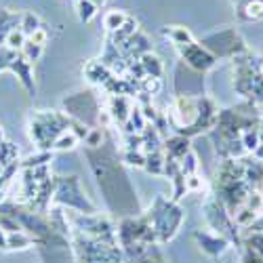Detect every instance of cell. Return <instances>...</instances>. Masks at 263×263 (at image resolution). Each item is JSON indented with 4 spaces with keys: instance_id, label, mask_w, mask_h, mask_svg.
I'll use <instances>...</instances> for the list:
<instances>
[{
    "instance_id": "6da1fadb",
    "label": "cell",
    "mask_w": 263,
    "mask_h": 263,
    "mask_svg": "<svg viewBox=\"0 0 263 263\" xmlns=\"http://www.w3.org/2000/svg\"><path fill=\"white\" fill-rule=\"evenodd\" d=\"M200 45L217 59V57H236L240 53H247V47L240 34L234 28H223L219 32L209 34L206 38H202Z\"/></svg>"
},
{
    "instance_id": "7a4b0ae2",
    "label": "cell",
    "mask_w": 263,
    "mask_h": 263,
    "mask_svg": "<svg viewBox=\"0 0 263 263\" xmlns=\"http://www.w3.org/2000/svg\"><path fill=\"white\" fill-rule=\"evenodd\" d=\"M179 49V53H181V57L187 61V65L190 68H194V70H198V72H204V70H209V68H213L215 65V57L202 47V45H196V42H187V45H183V47H177Z\"/></svg>"
},
{
    "instance_id": "3957f363",
    "label": "cell",
    "mask_w": 263,
    "mask_h": 263,
    "mask_svg": "<svg viewBox=\"0 0 263 263\" xmlns=\"http://www.w3.org/2000/svg\"><path fill=\"white\" fill-rule=\"evenodd\" d=\"M130 103H128V99L124 97V95H114L112 97V105H109V116H112L114 120H118V122H126L128 120V116H130Z\"/></svg>"
},
{
    "instance_id": "277c9868",
    "label": "cell",
    "mask_w": 263,
    "mask_h": 263,
    "mask_svg": "<svg viewBox=\"0 0 263 263\" xmlns=\"http://www.w3.org/2000/svg\"><path fill=\"white\" fill-rule=\"evenodd\" d=\"M139 63H141L145 76H154V78H160L162 76V63H160V59L154 53H149V51L143 53L139 57Z\"/></svg>"
},
{
    "instance_id": "5b68a950",
    "label": "cell",
    "mask_w": 263,
    "mask_h": 263,
    "mask_svg": "<svg viewBox=\"0 0 263 263\" xmlns=\"http://www.w3.org/2000/svg\"><path fill=\"white\" fill-rule=\"evenodd\" d=\"M162 36L168 38L175 47H183L187 42H194L192 34L185 30V28H179V26H171V28H164L162 30Z\"/></svg>"
},
{
    "instance_id": "8992f818",
    "label": "cell",
    "mask_w": 263,
    "mask_h": 263,
    "mask_svg": "<svg viewBox=\"0 0 263 263\" xmlns=\"http://www.w3.org/2000/svg\"><path fill=\"white\" fill-rule=\"evenodd\" d=\"M240 17L249 21L263 19V0H247V3H242L240 5Z\"/></svg>"
},
{
    "instance_id": "52a82bcc",
    "label": "cell",
    "mask_w": 263,
    "mask_h": 263,
    "mask_svg": "<svg viewBox=\"0 0 263 263\" xmlns=\"http://www.w3.org/2000/svg\"><path fill=\"white\" fill-rule=\"evenodd\" d=\"M126 13L124 11H118V9H112V11H107L105 17H103V26L107 32H118L122 26H124V21H126Z\"/></svg>"
},
{
    "instance_id": "ba28073f",
    "label": "cell",
    "mask_w": 263,
    "mask_h": 263,
    "mask_svg": "<svg viewBox=\"0 0 263 263\" xmlns=\"http://www.w3.org/2000/svg\"><path fill=\"white\" fill-rule=\"evenodd\" d=\"M187 145H190V143H187V139H185L183 135L168 139V141H166L168 158H183V156L187 154V152H190V147H187Z\"/></svg>"
},
{
    "instance_id": "9c48e42d",
    "label": "cell",
    "mask_w": 263,
    "mask_h": 263,
    "mask_svg": "<svg viewBox=\"0 0 263 263\" xmlns=\"http://www.w3.org/2000/svg\"><path fill=\"white\" fill-rule=\"evenodd\" d=\"M26 40H28V36L19 30V26L15 28V30H11L9 32V36L5 38V45L11 49V51H21L24 49V45H26Z\"/></svg>"
},
{
    "instance_id": "30bf717a",
    "label": "cell",
    "mask_w": 263,
    "mask_h": 263,
    "mask_svg": "<svg viewBox=\"0 0 263 263\" xmlns=\"http://www.w3.org/2000/svg\"><path fill=\"white\" fill-rule=\"evenodd\" d=\"M78 141H80L78 135L74 133V130L68 128V130H63V133L53 141V147H55V149H72Z\"/></svg>"
},
{
    "instance_id": "8fae6325",
    "label": "cell",
    "mask_w": 263,
    "mask_h": 263,
    "mask_svg": "<svg viewBox=\"0 0 263 263\" xmlns=\"http://www.w3.org/2000/svg\"><path fill=\"white\" fill-rule=\"evenodd\" d=\"M40 28V21H38V17L34 15V13H24L21 15V21H19V30L24 32L28 38L36 32Z\"/></svg>"
},
{
    "instance_id": "7c38bea8",
    "label": "cell",
    "mask_w": 263,
    "mask_h": 263,
    "mask_svg": "<svg viewBox=\"0 0 263 263\" xmlns=\"http://www.w3.org/2000/svg\"><path fill=\"white\" fill-rule=\"evenodd\" d=\"M257 219V213L255 211H251L249 206H240L236 213H234V221H236V226H240V228H249L253 221Z\"/></svg>"
},
{
    "instance_id": "4fadbf2b",
    "label": "cell",
    "mask_w": 263,
    "mask_h": 263,
    "mask_svg": "<svg viewBox=\"0 0 263 263\" xmlns=\"http://www.w3.org/2000/svg\"><path fill=\"white\" fill-rule=\"evenodd\" d=\"M86 76H89L93 82H107L109 80V76H107V72H105V68H103V65L101 63H97V61H93V63H89V65H86Z\"/></svg>"
},
{
    "instance_id": "5bb4252c",
    "label": "cell",
    "mask_w": 263,
    "mask_h": 263,
    "mask_svg": "<svg viewBox=\"0 0 263 263\" xmlns=\"http://www.w3.org/2000/svg\"><path fill=\"white\" fill-rule=\"evenodd\" d=\"M76 9H78L80 21H84V24H89V21L97 15V7L91 3V0H80V3H76Z\"/></svg>"
},
{
    "instance_id": "9a60e30c",
    "label": "cell",
    "mask_w": 263,
    "mask_h": 263,
    "mask_svg": "<svg viewBox=\"0 0 263 263\" xmlns=\"http://www.w3.org/2000/svg\"><path fill=\"white\" fill-rule=\"evenodd\" d=\"M160 78L154 76H143L141 78V95H156L160 91Z\"/></svg>"
},
{
    "instance_id": "2e32d148",
    "label": "cell",
    "mask_w": 263,
    "mask_h": 263,
    "mask_svg": "<svg viewBox=\"0 0 263 263\" xmlns=\"http://www.w3.org/2000/svg\"><path fill=\"white\" fill-rule=\"evenodd\" d=\"M30 42H34V45L36 47H42V49H45V45H47V40H49V32L45 30V28H38L30 38H28Z\"/></svg>"
},
{
    "instance_id": "e0dca14e",
    "label": "cell",
    "mask_w": 263,
    "mask_h": 263,
    "mask_svg": "<svg viewBox=\"0 0 263 263\" xmlns=\"http://www.w3.org/2000/svg\"><path fill=\"white\" fill-rule=\"evenodd\" d=\"M84 141H86V145H91V147H99L101 145V130L99 128L89 130V135L84 137Z\"/></svg>"
},
{
    "instance_id": "ac0fdd59",
    "label": "cell",
    "mask_w": 263,
    "mask_h": 263,
    "mask_svg": "<svg viewBox=\"0 0 263 263\" xmlns=\"http://www.w3.org/2000/svg\"><path fill=\"white\" fill-rule=\"evenodd\" d=\"M245 263H263V257L253 253V251H247L245 253Z\"/></svg>"
},
{
    "instance_id": "d6986e66",
    "label": "cell",
    "mask_w": 263,
    "mask_h": 263,
    "mask_svg": "<svg viewBox=\"0 0 263 263\" xmlns=\"http://www.w3.org/2000/svg\"><path fill=\"white\" fill-rule=\"evenodd\" d=\"M249 232H259V234H263V213H261V217H257L255 221L249 226Z\"/></svg>"
},
{
    "instance_id": "ffe728a7",
    "label": "cell",
    "mask_w": 263,
    "mask_h": 263,
    "mask_svg": "<svg viewBox=\"0 0 263 263\" xmlns=\"http://www.w3.org/2000/svg\"><path fill=\"white\" fill-rule=\"evenodd\" d=\"M91 3H93V5H95V7L99 9V7H103V5L107 3V0H91Z\"/></svg>"
},
{
    "instance_id": "44dd1931",
    "label": "cell",
    "mask_w": 263,
    "mask_h": 263,
    "mask_svg": "<svg viewBox=\"0 0 263 263\" xmlns=\"http://www.w3.org/2000/svg\"><path fill=\"white\" fill-rule=\"evenodd\" d=\"M76 3H80V0H76Z\"/></svg>"
}]
</instances>
